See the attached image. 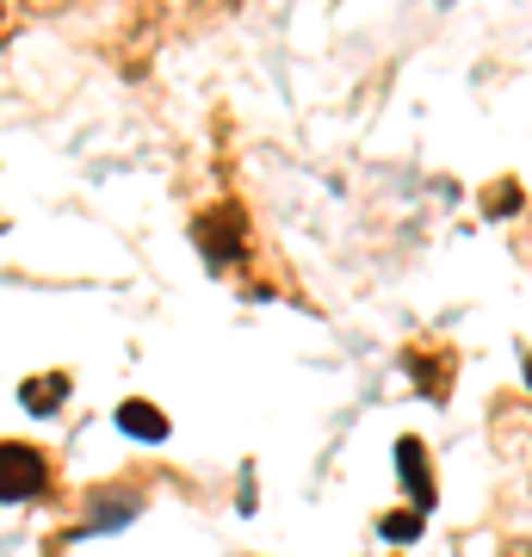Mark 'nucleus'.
Masks as SVG:
<instances>
[{
    "label": "nucleus",
    "instance_id": "7ed1b4c3",
    "mask_svg": "<svg viewBox=\"0 0 532 557\" xmlns=\"http://www.w3.org/2000/svg\"><path fill=\"white\" fill-rule=\"evenodd\" d=\"M119 428L124 434H137V440H149V446H156V440H168V416H161V409H149V403H119Z\"/></svg>",
    "mask_w": 532,
    "mask_h": 557
},
{
    "label": "nucleus",
    "instance_id": "39448f33",
    "mask_svg": "<svg viewBox=\"0 0 532 557\" xmlns=\"http://www.w3.org/2000/svg\"><path fill=\"white\" fill-rule=\"evenodd\" d=\"M415 527H421V515H391L384 520V533L391 539H415Z\"/></svg>",
    "mask_w": 532,
    "mask_h": 557
},
{
    "label": "nucleus",
    "instance_id": "f03ea898",
    "mask_svg": "<svg viewBox=\"0 0 532 557\" xmlns=\"http://www.w3.org/2000/svg\"><path fill=\"white\" fill-rule=\"evenodd\" d=\"M396 471H403V490H409V502H415V515H428L434 508V465H428V446L415 434H403L396 440Z\"/></svg>",
    "mask_w": 532,
    "mask_h": 557
},
{
    "label": "nucleus",
    "instance_id": "20e7f679",
    "mask_svg": "<svg viewBox=\"0 0 532 557\" xmlns=\"http://www.w3.org/2000/svg\"><path fill=\"white\" fill-rule=\"evenodd\" d=\"M62 391H69V379H25V391H20V403L25 409H32V416H50V409H57L62 403Z\"/></svg>",
    "mask_w": 532,
    "mask_h": 557
},
{
    "label": "nucleus",
    "instance_id": "423d86ee",
    "mask_svg": "<svg viewBox=\"0 0 532 557\" xmlns=\"http://www.w3.org/2000/svg\"><path fill=\"white\" fill-rule=\"evenodd\" d=\"M527 391H532V354H527Z\"/></svg>",
    "mask_w": 532,
    "mask_h": 557
},
{
    "label": "nucleus",
    "instance_id": "f257e3e1",
    "mask_svg": "<svg viewBox=\"0 0 532 557\" xmlns=\"http://www.w3.org/2000/svg\"><path fill=\"white\" fill-rule=\"evenodd\" d=\"M50 483V458L38 446H0V502H38Z\"/></svg>",
    "mask_w": 532,
    "mask_h": 557
}]
</instances>
